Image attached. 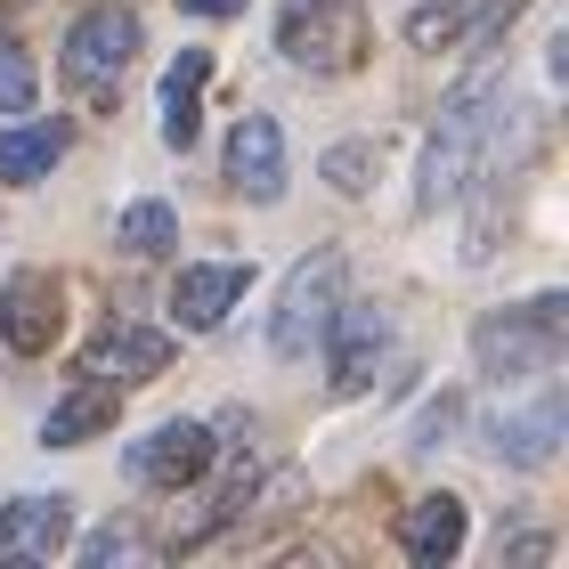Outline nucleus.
I'll use <instances>...</instances> for the list:
<instances>
[{
  "label": "nucleus",
  "instance_id": "obj_1",
  "mask_svg": "<svg viewBox=\"0 0 569 569\" xmlns=\"http://www.w3.org/2000/svg\"><path fill=\"white\" fill-rule=\"evenodd\" d=\"M497 154H505V90L497 82L456 90V107L439 114V131L423 147V212H439V203H456L472 179H488Z\"/></svg>",
  "mask_w": 569,
  "mask_h": 569
},
{
  "label": "nucleus",
  "instance_id": "obj_2",
  "mask_svg": "<svg viewBox=\"0 0 569 569\" xmlns=\"http://www.w3.org/2000/svg\"><path fill=\"white\" fill-rule=\"evenodd\" d=\"M569 350V301L561 293H537L521 309H505V318H480L472 326V358L488 382H537L553 375Z\"/></svg>",
  "mask_w": 569,
  "mask_h": 569
},
{
  "label": "nucleus",
  "instance_id": "obj_3",
  "mask_svg": "<svg viewBox=\"0 0 569 569\" xmlns=\"http://www.w3.org/2000/svg\"><path fill=\"white\" fill-rule=\"evenodd\" d=\"M277 41H284V58L309 66V73H350L367 58V9H358V0H293Z\"/></svg>",
  "mask_w": 569,
  "mask_h": 569
},
{
  "label": "nucleus",
  "instance_id": "obj_4",
  "mask_svg": "<svg viewBox=\"0 0 569 569\" xmlns=\"http://www.w3.org/2000/svg\"><path fill=\"white\" fill-rule=\"evenodd\" d=\"M139 58V17L131 9H82L73 17V33H66V82L73 90H90V98H114V82L131 73Z\"/></svg>",
  "mask_w": 569,
  "mask_h": 569
},
{
  "label": "nucleus",
  "instance_id": "obj_5",
  "mask_svg": "<svg viewBox=\"0 0 569 569\" xmlns=\"http://www.w3.org/2000/svg\"><path fill=\"white\" fill-rule=\"evenodd\" d=\"M333 309H342V252H318V261H301L293 277H284V301H277L269 350H277V358H309Z\"/></svg>",
  "mask_w": 569,
  "mask_h": 569
},
{
  "label": "nucleus",
  "instance_id": "obj_6",
  "mask_svg": "<svg viewBox=\"0 0 569 569\" xmlns=\"http://www.w3.org/2000/svg\"><path fill=\"white\" fill-rule=\"evenodd\" d=\"M561 431H569L561 391H553V375H537V391H529L521 407L505 399L497 416H488V456H497V463H521V472H537V463H553Z\"/></svg>",
  "mask_w": 569,
  "mask_h": 569
},
{
  "label": "nucleus",
  "instance_id": "obj_7",
  "mask_svg": "<svg viewBox=\"0 0 569 569\" xmlns=\"http://www.w3.org/2000/svg\"><path fill=\"white\" fill-rule=\"evenodd\" d=\"M212 456H220V439L203 431V423H163V431H147L131 439V480L154 488V497H179V488H196L203 472H212Z\"/></svg>",
  "mask_w": 569,
  "mask_h": 569
},
{
  "label": "nucleus",
  "instance_id": "obj_8",
  "mask_svg": "<svg viewBox=\"0 0 569 569\" xmlns=\"http://www.w3.org/2000/svg\"><path fill=\"white\" fill-rule=\"evenodd\" d=\"M318 342H326L333 391L350 399V391H367V382H375V367L391 358V318H382L375 301H342V309L326 318V333H318Z\"/></svg>",
  "mask_w": 569,
  "mask_h": 569
},
{
  "label": "nucleus",
  "instance_id": "obj_9",
  "mask_svg": "<svg viewBox=\"0 0 569 569\" xmlns=\"http://www.w3.org/2000/svg\"><path fill=\"white\" fill-rule=\"evenodd\" d=\"M58 333H66V293H58L49 269H24V277L0 284V342L17 358H41Z\"/></svg>",
  "mask_w": 569,
  "mask_h": 569
},
{
  "label": "nucleus",
  "instance_id": "obj_10",
  "mask_svg": "<svg viewBox=\"0 0 569 569\" xmlns=\"http://www.w3.org/2000/svg\"><path fill=\"white\" fill-rule=\"evenodd\" d=\"M228 188L252 196V203L284 196V131H277V114H244L237 131H228Z\"/></svg>",
  "mask_w": 569,
  "mask_h": 569
},
{
  "label": "nucleus",
  "instance_id": "obj_11",
  "mask_svg": "<svg viewBox=\"0 0 569 569\" xmlns=\"http://www.w3.org/2000/svg\"><path fill=\"white\" fill-rule=\"evenodd\" d=\"M463 537H472V521H463V497H448V488H431V497H416V505L399 512V553L423 561V569L456 561Z\"/></svg>",
  "mask_w": 569,
  "mask_h": 569
},
{
  "label": "nucleus",
  "instance_id": "obj_12",
  "mask_svg": "<svg viewBox=\"0 0 569 569\" xmlns=\"http://www.w3.org/2000/svg\"><path fill=\"white\" fill-rule=\"evenodd\" d=\"M114 416H122V391H114L107 375H82V382H73V391L41 416V448H82V439H107Z\"/></svg>",
  "mask_w": 569,
  "mask_h": 569
},
{
  "label": "nucleus",
  "instance_id": "obj_13",
  "mask_svg": "<svg viewBox=\"0 0 569 569\" xmlns=\"http://www.w3.org/2000/svg\"><path fill=\"white\" fill-rule=\"evenodd\" d=\"M244 284H252V269H237V261H203V269H179V284H171V318L188 326V333H212L228 309L244 301Z\"/></svg>",
  "mask_w": 569,
  "mask_h": 569
},
{
  "label": "nucleus",
  "instance_id": "obj_14",
  "mask_svg": "<svg viewBox=\"0 0 569 569\" xmlns=\"http://www.w3.org/2000/svg\"><path fill=\"white\" fill-rule=\"evenodd\" d=\"M66 537H73V505L66 497H17V505H0V553L49 561Z\"/></svg>",
  "mask_w": 569,
  "mask_h": 569
},
{
  "label": "nucleus",
  "instance_id": "obj_15",
  "mask_svg": "<svg viewBox=\"0 0 569 569\" xmlns=\"http://www.w3.org/2000/svg\"><path fill=\"white\" fill-rule=\"evenodd\" d=\"M171 367V333L154 326H107L98 342L82 350V375H122V382H154Z\"/></svg>",
  "mask_w": 569,
  "mask_h": 569
},
{
  "label": "nucleus",
  "instance_id": "obj_16",
  "mask_svg": "<svg viewBox=\"0 0 569 569\" xmlns=\"http://www.w3.org/2000/svg\"><path fill=\"white\" fill-rule=\"evenodd\" d=\"M203 82H212V49H179V58L163 66V147H179L188 154L196 147V98H203Z\"/></svg>",
  "mask_w": 569,
  "mask_h": 569
},
{
  "label": "nucleus",
  "instance_id": "obj_17",
  "mask_svg": "<svg viewBox=\"0 0 569 569\" xmlns=\"http://www.w3.org/2000/svg\"><path fill=\"white\" fill-rule=\"evenodd\" d=\"M58 154H66V122H17V131H0V179L33 188V179H49Z\"/></svg>",
  "mask_w": 569,
  "mask_h": 569
},
{
  "label": "nucleus",
  "instance_id": "obj_18",
  "mask_svg": "<svg viewBox=\"0 0 569 569\" xmlns=\"http://www.w3.org/2000/svg\"><path fill=\"white\" fill-rule=\"evenodd\" d=\"M114 244L139 252V261H163V252L179 244V212L171 203H131V212L114 220Z\"/></svg>",
  "mask_w": 569,
  "mask_h": 569
},
{
  "label": "nucleus",
  "instance_id": "obj_19",
  "mask_svg": "<svg viewBox=\"0 0 569 569\" xmlns=\"http://www.w3.org/2000/svg\"><path fill=\"white\" fill-rule=\"evenodd\" d=\"M472 17H480V0H416V9H407V41L416 49H448V41L472 33Z\"/></svg>",
  "mask_w": 569,
  "mask_h": 569
},
{
  "label": "nucleus",
  "instance_id": "obj_20",
  "mask_svg": "<svg viewBox=\"0 0 569 569\" xmlns=\"http://www.w3.org/2000/svg\"><path fill=\"white\" fill-rule=\"evenodd\" d=\"M33 90H41V73H33V58L0 33V114H24L33 107Z\"/></svg>",
  "mask_w": 569,
  "mask_h": 569
},
{
  "label": "nucleus",
  "instance_id": "obj_21",
  "mask_svg": "<svg viewBox=\"0 0 569 569\" xmlns=\"http://www.w3.org/2000/svg\"><path fill=\"white\" fill-rule=\"evenodd\" d=\"M375 163H382L375 147H333V154H326V179H333L342 196H367V188H375V179H367Z\"/></svg>",
  "mask_w": 569,
  "mask_h": 569
},
{
  "label": "nucleus",
  "instance_id": "obj_22",
  "mask_svg": "<svg viewBox=\"0 0 569 569\" xmlns=\"http://www.w3.org/2000/svg\"><path fill=\"white\" fill-rule=\"evenodd\" d=\"M139 553H147V537H139V529H98L90 546H82L90 569H107V561H139Z\"/></svg>",
  "mask_w": 569,
  "mask_h": 569
},
{
  "label": "nucleus",
  "instance_id": "obj_23",
  "mask_svg": "<svg viewBox=\"0 0 569 569\" xmlns=\"http://www.w3.org/2000/svg\"><path fill=\"white\" fill-rule=\"evenodd\" d=\"M456 416H463L456 399H439V407H423V423H416V448H439V439L456 431Z\"/></svg>",
  "mask_w": 569,
  "mask_h": 569
},
{
  "label": "nucleus",
  "instance_id": "obj_24",
  "mask_svg": "<svg viewBox=\"0 0 569 569\" xmlns=\"http://www.w3.org/2000/svg\"><path fill=\"white\" fill-rule=\"evenodd\" d=\"M179 9H196V17H237L244 0H179Z\"/></svg>",
  "mask_w": 569,
  "mask_h": 569
}]
</instances>
